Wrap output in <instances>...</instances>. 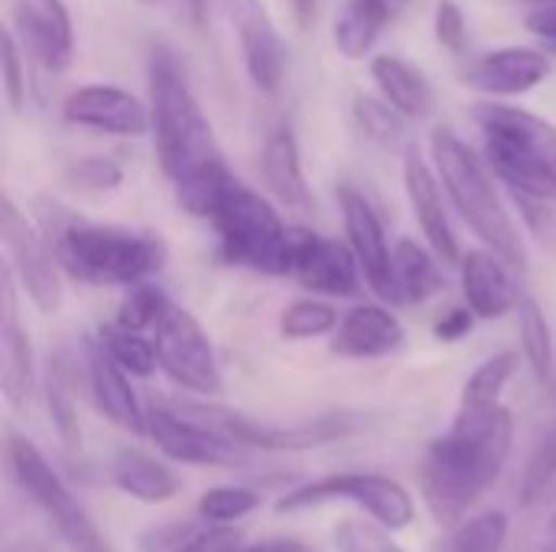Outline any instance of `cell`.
<instances>
[{
  "label": "cell",
  "mask_w": 556,
  "mask_h": 552,
  "mask_svg": "<svg viewBox=\"0 0 556 552\" xmlns=\"http://www.w3.org/2000/svg\"><path fill=\"white\" fill-rule=\"evenodd\" d=\"M150 117L160 166L173 182L176 202L195 218H212L235 172L225 163L215 130L186 81L176 52L166 46L150 52Z\"/></svg>",
  "instance_id": "cell-1"
},
{
  "label": "cell",
  "mask_w": 556,
  "mask_h": 552,
  "mask_svg": "<svg viewBox=\"0 0 556 552\" xmlns=\"http://www.w3.org/2000/svg\"><path fill=\"white\" fill-rule=\"evenodd\" d=\"M511 439L515 420L502 400L459 397L450 429L430 442L420 465V491L437 524H459L489 495L508 465Z\"/></svg>",
  "instance_id": "cell-2"
},
{
  "label": "cell",
  "mask_w": 556,
  "mask_h": 552,
  "mask_svg": "<svg viewBox=\"0 0 556 552\" xmlns=\"http://www.w3.org/2000/svg\"><path fill=\"white\" fill-rule=\"evenodd\" d=\"M42 231L62 270L91 286H137L166 260V244L160 234L81 221L55 205L42 211Z\"/></svg>",
  "instance_id": "cell-3"
},
{
  "label": "cell",
  "mask_w": 556,
  "mask_h": 552,
  "mask_svg": "<svg viewBox=\"0 0 556 552\" xmlns=\"http://www.w3.org/2000/svg\"><path fill=\"white\" fill-rule=\"evenodd\" d=\"M430 153H433V166L450 202L456 205L463 221L476 231V238L489 251H495L508 267L525 270L528 264L525 238L511 211L505 208L485 163L453 130H437L430 137Z\"/></svg>",
  "instance_id": "cell-4"
},
{
  "label": "cell",
  "mask_w": 556,
  "mask_h": 552,
  "mask_svg": "<svg viewBox=\"0 0 556 552\" xmlns=\"http://www.w3.org/2000/svg\"><path fill=\"white\" fill-rule=\"evenodd\" d=\"M476 120L485 133V153L502 182L525 198L556 195V127L508 104H482Z\"/></svg>",
  "instance_id": "cell-5"
},
{
  "label": "cell",
  "mask_w": 556,
  "mask_h": 552,
  "mask_svg": "<svg viewBox=\"0 0 556 552\" xmlns=\"http://www.w3.org/2000/svg\"><path fill=\"white\" fill-rule=\"evenodd\" d=\"M212 224L218 231L225 264L267 277L290 273V228L277 208L241 179H231V185L222 192L212 211Z\"/></svg>",
  "instance_id": "cell-6"
},
{
  "label": "cell",
  "mask_w": 556,
  "mask_h": 552,
  "mask_svg": "<svg viewBox=\"0 0 556 552\" xmlns=\"http://www.w3.org/2000/svg\"><path fill=\"white\" fill-rule=\"evenodd\" d=\"M7 468L20 491L52 521V527L72 547V552H114V547L88 517V511L49 468L42 452L20 433H7Z\"/></svg>",
  "instance_id": "cell-7"
},
{
  "label": "cell",
  "mask_w": 556,
  "mask_h": 552,
  "mask_svg": "<svg viewBox=\"0 0 556 552\" xmlns=\"http://www.w3.org/2000/svg\"><path fill=\"white\" fill-rule=\"evenodd\" d=\"M339 498L358 504L362 511H368L371 521H378L388 530H404L414 524L410 495L394 478L371 475V472H345V475H329V478L300 485L277 501V511L280 514L309 511V508H319V504L339 501Z\"/></svg>",
  "instance_id": "cell-8"
},
{
  "label": "cell",
  "mask_w": 556,
  "mask_h": 552,
  "mask_svg": "<svg viewBox=\"0 0 556 552\" xmlns=\"http://www.w3.org/2000/svg\"><path fill=\"white\" fill-rule=\"evenodd\" d=\"M153 345H156L160 368L179 387L192 394H205V397L222 390V368H218L212 338L189 309L166 299L153 322Z\"/></svg>",
  "instance_id": "cell-9"
},
{
  "label": "cell",
  "mask_w": 556,
  "mask_h": 552,
  "mask_svg": "<svg viewBox=\"0 0 556 552\" xmlns=\"http://www.w3.org/2000/svg\"><path fill=\"white\" fill-rule=\"evenodd\" d=\"M0 234L7 251V267L13 270L23 293L33 299V306L46 316L59 312L62 306V280H59V257L42 231L29 224V218L13 205V198H3L0 211Z\"/></svg>",
  "instance_id": "cell-10"
},
{
  "label": "cell",
  "mask_w": 556,
  "mask_h": 552,
  "mask_svg": "<svg viewBox=\"0 0 556 552\" xmlns=\"http://www.w3.org/2000/svg\"><path fill=\"white\" fill-rule=\"evenodd\" d=\"M205 413V410H199ZM212 426L228 433L235 442L251 446V449H267V452H300V449H316L326 442H336L355 429V416L349 413H329L319 420L306 423H267V420H251L241 413H205Z\"/></svg>",
  "instance_id": "cell-11"
},
{
  "label": "cell",
  "mask_w": 556,
  "mask_h": 552,
  "mask_svg": "<svg viewBox=\"0 0 556 552\" xmlns=\"http://www.w3.org/2000/svg\"><path fill=\"white\" fill-rule=\"evenodd\" d=\"M225 10L235 26L241 59H244L251 81L261 91L277 94L283 85V75H287V42L274 23L270 10L264 7V0H225Z\"/></svg>",
  "instance_id": "cell-12"
},
{
  "label": "cell",
  "mask_w": 556,
  "mask_h": 552,
  "mask_svg": "<svg viewBox=\"0 0 556 552\" xmlns=\"http://www.w3.org/2000/svg\"><path fill=\"white\" fill-rule=\"evenodd\" d=\"M358 257L342 241L309 228H290V277L323 296H352L358 290Z\"/></svg>",
  "instance_id": "cell-13"
},
{
  "label": "cell",
  "mask_w": 556,
  "mask_h": 552,
  "mask_svg": "<svg viewBox=\"0 0 556 552\" xmlns=\"http://www.w3.org/2000/svg\"><path fill=\"white\" fill-rule=\"evenodd\" d=\"M147 436L176 462L186 465H238V446L228 433L212 423H199L186 413H173L169 407L147 410Z\"/></svg>",
  "instance_id": "cell-14"
},
{
  "label": "cell",
  "mask_w": 556,
  "mask_h": 552,
  "mask_svg": "<svg viewBox=\"0 0 556 552\" xmlns=\"http://www.w3.org/2000/svg\"><path fill=\"white\" fill-rule=\"evenodd\" d=\"M339 205H342V221H345L349 247L355 251V257H358L371 290L381 299L397 303V293H394V251L388 247V234H384V224H381L378 211L352 185L339 189Z\"/></svg>",
  "instance_id": "cell-15"
},
{
  "label": "cell",
  "mask_w": 556,
  "mask_h": 552,
  "mask_svg": "<svg viewBox=\"0 0 556 552\" xmlns=\"http://www.w3.org/2000/svg\"><path fill=\"white\" fill-rule=\"evenodd\" d=\"M62 117L75 127L114 133V137H143L153 127L150 107H143L130 91L114 85H85L68 94Z\"/></svg>",
  "instance_id": "cell-16"
},
{
  "label": "cell",
  "mask_w": 556,
  "mask_h": 552,
  "mask_svg": "<svg viewBox=\"0 0 556 552\" xmlns=\"http://www.w3.org/2000/svg\"><path fill=\"white\" fill-rule=\"evenodd\" d=\"M404 185H407L414 218H417L424 238L430 241L433 254L443 264H456L459 260V241H456V231L450 224V211H446L443 195H440V176H433L430 163L420 156V150L414 143H407V150H404Z\"/></svg>",
  "instance_id": "cell-17"
},
{
  "label": "cell",
  "mask_w": 556,
  "mask_h": 552,
  "mask_svg": "<svg viewBox=\"0 0 556 552\" xmlns=\"http://www.w3.org/2000/svg\"><path fill=\"white\" fill-rule=\"evenodd\" d=\"M23 49L46 68L65 72L75 52V33L62 0H20L13 10Z\"/></svg>",
  "instance_id": "cell-18"
},
{
  "label": "cell",
  "mask_w": 556,
  "mask_h": 552,
  "mask_svg": "<svg viewBox=\"0 0 556 552\" xmlns=\"http://www.w3.org/2000/svg\"><path fill=\"white\" fill-rule=\"evenodd\" d=\"M551 72V59L538 49L525 46H505L495 52L479 55L466 72L463 81L476 91L498 94V98H515L534 91Z\"/></svg>",
  "instance_id": "cell-19"
},
{
  "label": "cell",
  "mask_w": 556,
  "mask_h": 552,
  "mask_svg": "<svg viewBox=\"0 0 556 552\" xmlns=\"http://www.w3.org/2000/svg\"><path fill=\"white\" fill-rule=\"evenodd\" d=\"M0 384L3 397L13 410H26L36 387L33 371V351L29 335L20 325L16 312V290H13V270L3 267V316H0Z\"/></svg>",
  "instance_id": "cell-20"
},
{
  "label": "cell",
  "mask_w": 556,
  "mask_h": 552,
  "mask_svg": "<svg viewBox=\"0 0 556 552\" xmlns=\"http://www.w3.org/2000/svg\"><path fill=\"white\" fill-rule=\"evenodd\" d=\"M85 368H88V387L94 397V407L121 429L143 436L147 433V413L127 381V371L104 351L101 342L85 345Z\"/></svg>",
  "instance_id": "cell-21"
},
{
  "label": "cell",
  "mask_w": 556,
  "mask_h": 552,
  "mask_svg": "<svg viewBox=\"0 0 556 552\" xmlns=\"http://www.w3.org/2000/svg\"><path fill=\"white\" fill-rule=\"evenodd\" d=\"M463 296L479 319H502L521 303L508 264L489 247H476L463 257Z\"/></svg>",
  "instance_id": "cell-22"
},
{
  "label": "cell",
  "mask_w": 556,
  "mask_h": 552,
  "mask_svg": "<svg viewBox=\"0 0 556 552\" xmlns=\"http://www.w3.org/2000/svg\"><path fill=\"white\" fill-rule=\"evenodd\" d=\"M404 345V325L381 306H355L342 316L332 351L342 358H384Z\"/></svg>",
  "instance_id": "cell-23"
},
{
  "label": "cell",
  "mask_w": 556,
  "mask_h": 552,
  "mask_svg": "<svg viewBox=\"0 0 556 552\" xmlns=\"http://www.w3.org/2000/svg\"><path fill=\"white\" fill-rule=\"evenodd\" d=\"M264 182L277 195V202L290 211H313V195L303 176V159H300V143L290 127H280L267 137L264 156H261Z\"/></svg>",
  "instance_id": "cell-24"
},
{
  "label": "cell",
  "mask_w": 556,
  "mask_h": 552,
  "mask_svg": "<svg viewBox=\"0 0 556 552\" xmlns=\"http://www.w3.org/2000/svg\"><path fill=\"white\" fill-rule=\"evenodd\" d=\"M371 78H375L381 98L391 107H397L404 117L420 120V117H430L433 114V104H437L433 85L407 59H401V55H378L371 62Z\"/></svg>",
  "instance_id": "cell-25"
},
{
  "label": "cell",
  "mask_w": 556,
  "mask_h": 552,
  "mask_svg": "<svg viewBox=\"0 0 556 552\" xmlns=\"http://www.w3.org/2000/svg\"><path fill=\"white\" fill-rule=\"evenodd\" d=\"M111 478L124 495H130L143 504H166L182 491V482L176 478L173 468H166L163 462L137 452V449L117 452V459L111 465Z\"/></svg>",
  "instance_id": "cell-26"
},
{
  "label": "cell",
  "mask_w": 556,
  "mask_h": 552,
  "mask_svg": "<svg viewBox=\"0 0 556 552\" xmlns=\"http://www.w3.org/2000/svg\"><path fill=\"white\" fill-rule=\"evenodd\" d=\"M391 16V0H349L336 16V49L345 59H365L381 39Z\"/></svg>",
  "instance_id": "cell-27"
},
{
  "label": "cell",
  "mask_w": 556,
  "mask_h": 552,
  "mask_svg": "<svg viewBox=\"0 0 556 552\" xmlns=\"http://www.w3.org/2000/svg\"><path fill=\"white\" fill-rule=\"evenodd\" d=\"M440 257L424 251L417 241L404 238L394 247V293L397 303H427L440 286H443V273H440Z\"/></svg>",
  "instance_id": "cell-28"
},
{
  "label": "cell",
  "mask_w": 556,
  "mask_h": 552,
  "mask_svg": "<svg viewBox=\"0 0 556 552\" xmlns=\"http://www.w3.org/2000/svg\"><path fill=\"white\" fill-rule=\"evenodd\" d=\"M98 342H101L104 351H108L127 374H134V377H150L153 368L160 364L156 345L147 342L143 332H130V329H124V325H117V322H114V325H104L101 335H98Z\"/></svg>",
  "instance_id": "cell-29"
},
{
  "label": "cell",
  "mask_w": 556,
  "mask_h": 552,
  "mask_svg": "<svg viewBox=\"0 0 556 552\" xmlns=\"http://www.w3.org/2000/svg\"><path fill=\"white\" fill-rule=\"evenodd\" d=\"M518 329H521V345H525L528 364L534 368V374L541 381H547L554 371V338H551V325H547L544 309L528 296L518 303Z\"/></svg>",
  "instance_id": "cell-30"
},
{
  "label": "cell",
  "mask_w": 556,
  "mask_h": 552,
  "mask_svg": "<svg viewBox=\"0 0 556 552\" xmlns=\"http://www.w3.org/2000/svg\"><path fill=\"white\" fill-rule=\"evenodd\" d=\"M556 498V426L534 449L521 478V508L538 511Z\"/></svg>",
  "instance_id": "cell-31"
},
{
  "label": "cell",
  "mask_w": 556,
  "mask_h": 552,
  "mask_svg": "<svg viewBox=\"0 0 556 552\" xmlns=\"http://www.w3.org/2000/svg\"><path fill=\"white\" fill-rule=\"evenodd\" d=\"M505 537H508V517L502 511H485L459 524L440 552H502Z\"/></svg>",
  "instance_id": "cell-32"
},
{
  "label": "cell",
  "mask_w": 556,
  "mask_h": 552,
  "mask_svg": "<svg viewBox=\"0 0 556 552\" xmlns=\"http://www.w3.org/2000/svg\"><path fill=\"white\" fill-rule=\"evenodd\" d=\"M336 329H339V312L329 303H319V299H296L280 316V332L290 342L323 338V335H329Z\"/></svg>",
  "instance_id": "cell-33"
},
{
  "label": "cell",
  "mask_w": 556,
  "mask_h": 552,
  "mask_svg": "<svg viewBox=\"0 0 556 552\" xmlns=\"http://www.w3.org/2000/svg\"><path fill=\"white\" fill-rule=\"evenodd\" d=\"M355 117L362 124V130L381 143V146H397L404 140V114L397 107H391L388 101H375V98H355Z\"/></svg>",
  "instance_id": "cell-34"
},
{
  "label": "cell",
  "mask_w": 556,
  "mask_h": 552,
  "mask_svg": "<svg viewBox=\"0 0 556 552\" xmlns=\"http://www.w3.org/2000/svg\"><path fill=\"white\" fill-rule=\"evenodd\" d=\"M515 371H518V355L502 351V355L489 358L485 364H479L472 371V377L463 387V397H469V400H502V390L508 387Z\"/></svg>",
  "instance_id": "cell-35"
},
{
  "label": "cell",
  "mask_w": 556,
  "mask_h": 552,
  "mask_svg": "<svg viewBox=\"0 0 556 552\" xmlns=\"http://www.w3.org/2000/svg\"><path fill=\"white\" fill-rule=\"evenodd\" d=\"M257 504H261V495H254L251 488H215L199 498V514L212 524H231L251 514Z\"/></svg>",
  "instance_id": "cell-36"
},
{
  "label": "cell",
  "mask_w": 556,
  "mask_h": 552,
  "mask_svg": "<svg viewBox=\"0 0 556 552\" xmlns=\"http://www.w3.org/2000/svg\"><path fill=\"white\" fill-rule=\"evenodd\" d=\"M336 550L339 552H404L391 537L388 527H375L368 521H339L336 524Z\"/></svg>",
  "instance_id": "cell-37"
},
{
  "label": "cell",
  "mask_w": 556,
  "mask_h": 552,
  "mask_svg": "<svg viewBox=\"0 0 556 552\" xmlns=\"http://www.w3.org/2000/svg\"><path fill=\"white\" fill-rule=\"evenodd\" d=\"M163 303H166V296H163L156 286H134V290H127V296L121 299L117 319H114V322L124 325V329H130V332H147V329H153V322H156Z\"/></svg>",
  "instance_id": "cell-38"
},
{
  "label": "cell",
  "mask_w": 556,
  "mask_h": 552,
  "mask_svg": "<svg viewBox=\"0 0 556 552\" xmlns=\"http://www.w3.org/2000/svg\"><path fill=\"white\" fill-rule=\"evenodd\" d=\"M46 400H49V416L62 436V442L68 449L78 446V420H75V403L72 394L65 387V377L59 371V364H49V381H46Z\"/></svg>",
  "instance_id": "cell-39"
},
{
  "label": "cell",
  "mask_w": 556,
  "mask_h": 552,
  "mask_svg": "<svg viewBox=\"0 0 556 552\" xmlns=\"http://www.w3.org/2000/svg\"><path fill=\"white\" fill-rule=\"evenodd\" d=\"M65 179L81 189V192H111L121 185L124 172L114 159L108 156H81L65 169Z\"/></svg>",
  "instance_id": "cell-40"
},
{
  "label": "cell",
  "mask_w": 556,
  "mask_h": 552,
  "mask_svg": "<svg viewBox=\"0 0 556 552\" xmlns=\"http://www.w3.org/2000/svg\"><path fill=\"white\" fill-rule=\"evenodd\" d=\"M3 91H7L10 111L20 114L26 104V72H23V59H20V46H16L13 29L3 33Z\"/></svg>",
  "instance_id": "cell-41"
},
{
  "label": "cell",
  "mask_w": 556,
  "mask_h": 552,
  "mask_svg": "<svg viewBox=\"0 0 556 552\" xmlns=\"http://www.w3.org/2000/svg\"><path fill=\"white\" fill-rule=\"evenodd\" d=\"M437 42L450 52H466V39H469V29H466V13L459 10L456 0H440L437 7Z\"/></svg>",
  "instance_id": "cell-42"
},
{
  "label": "cell",
  "mask_w": 556,
  "mask_h": 552,
  "mask_svg": "<svg viewBox=\"0 0 556 552\" xmlns=\"http://www.w3.org/2000/svg\"><path fill=\"white\" fill-rule=\"evenodd\" d=\"M173 552H241V534L225 524H215L208 530H199L192 540L179 543Z\"/></svg>",
  "instance_id": "cell-43"
},
{
  "label": "cell",
  "mask_w": 556,
  "mask_h": 552,
  "mask_svg": "<svg viewBox=\"0 0 556 552\" xmlns=\"http://www.w3.org/2000/svg\"><path fill=\"white\" fill-rule=\"evenodd\" d=\"M528 29L538 36V39H544V46L556 52V3H538L531 13H528Z\"/></svg>",
  "instance_id": "cell-44"
},
{
  "label": "cell",
  "mask_w": 556,
  "mask_h": 552,
  "mask_svg": "<svg viewBox=\"0 0 556 552\" xmlns=\"http://www.w3.org/2000/svg\"><path fill=\"white\" fill-rule=\"evenodd\" d=\"M472 309H453V312H446L440 322H437V338H443V342H459L463 335H469V329H472Z\"/></svg>",
  "instance_id": "cell-45"
},
{
  "label": "cell",
  "mask_w": 556,
  "mask_h": 552,
  "mask_svg": "<svg viewBox=\"0 0 556 552\" xmlns=\"http://www.w3.org/2000/svg\"><path fill=\"white\" fill-rule=\"evenodd\" d=\"M166 3H176L179 16H182L195 33L205 29V23H208V0H166Z\"/></svg>",
  "instance_id": "cell-46"
},
{
  "label": "cell",
  "mask_w": 556,
  "mask_h": 552,
  "mask_svg": "<svg viewBox=\"0 0 556 552\" xmlns=\"http://www.w3.org/2000/svg\"><path fill=\"white\" fill-rule=\"evenodd\" d=\"M241 552H316L313 547L300 543V540H264V543H254Z\"/></svg>",
  "instance_id": "cell-47"
},
{
  "label": "cell",
  "mask_w": 556,
  "mask_h": 552,
  "mask_svg": "<svg viewBox=\"0 0 556 552\" xmlns=\"http://www.w3.org/2000/svg\"><path fill=\"white\" fill-rule=\"evenodd\" d=\"M316 10H319V0H293V13L300 26H309L316 20Z\"/></svg>",
  "instance_id": "cell-48"
},
{
  "label": "cell",
  "mask_w": 556,
  "mask_h": 552,
  "mask_svg": "<svg viewBox=\"0 0 556 552\" xmlns=\"http://www.w3.org/2000/svg\"><path fill=\"white\" fill-rule=\"evenodd\" d=\"M7 552H46L36 540H16L13 547H7Z\"/></svg>",
  "instance_id": "cell-49"
},
{
  "label": "cell",
  "mask_w": 556,
  "mask_h": 552,
  "mask_svg": "<svg viewBox=\"0 0 556 552\" xmlns=\"http://www.w3.org/2000/svg\"><path fill=\"white\" fill-rule=\"evenodd\" d=\"M544 552H556V514L551 521V530H547V543H544Z\"/></svg>",
  "instance_id": "cell-50"
},
{
  "label": "cell",
  "mask_w": 556,
  "mask_h": 552,
  "mask_svg": "<svg viewBox=\"0 0 556 552\" xmlns=\"http://www.w3.org/2000/svg\"><path fill=\"white\" fill-rule=\"evenodd\" d=\"M538 3H556V0H538Z\"/></svg>",
  "instance_id": "cell-51"
},
{
  "label": "cell",
  "mask_w": 556,
  "mask_h": 552,
  "mask_svg": "<svg viewBox=\"0 0 556 552\" xmlns=\"http://www.w3.org/2000/svg\"><path fill=\"white\" fill-rule=\"evenodd\" d=\"M391 3H404V0H391Z\"/></svg>",
  "instance_id": "cell-52"
}]
</instances>
